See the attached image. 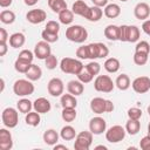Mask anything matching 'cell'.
<instances>
[{
	"label": "cell",
	"instance_id": "cell-1",
	"mask_svg": "<svg viewBox=\"0 0 150 150\" xmlns=\"http://www.w3.org/2000/svg\"><path fill=\"white\" fill-rule=\"evenodd\" d=\"M66 38L76 43H82L88 39V32L80 25H73L66 29Z\"/></svg>",
	"mask_w": 150,
	"mask_h": 150
},
{
	"label": "cell",
	"instance_id": "cell-2",
	"mask_svg": "<svg viewBox=\"0 0 150 150\" xmlns=\"http://www.w3.org/2000/svg\"><path fill=\"white\" fill-rule=\"evenodd\" d=\"M60 68L66 74L77 75L81 73V70L84 68V66L80 60L71 59V57H63L60 62Z\"/></svg>",
	"mask_w": 150,
	"mask_h": 150
},
{
	"label": "cell",
	"instance_id": "cell-3",
	"mask_svg": "<svg viewBox=\"0 0 150 150\" xmlns=\"http://www.w3.org/2000/svg\"><path fill=\"white\" fill-rule=\"evenodd\" d=\"M13 91L16 96H28L32 95L34 93V84L30 82V80H25V79H20L16 80L13 84Z\"/></svg>",
	"mask_w": 150,
	"mask_h": 150
},
{
	"label": "cell",
	"instance_id": "cell-4",
	"mask_svg": "<svg viewBox=\"0 0 150 150\" xmlns=\"http://www.w3.org/2000/svg\"><path fill=\"white\" fill-rule=\"evenodd\" d=\"M90 109L95 114L111 112L114 110V103L110 100H105L102 97H95L90 102Z\"/></svg>",
	"mask_w": 150,
	"mask_h": 150
},
{
	"label": "cell",
	"instance_id": "cell-5",
	"mask_svg": "<svg viewBox=\"0 0 150 150\" xmlns=\"http://www.w3.org/2000/svg\"><path fill=\"white\" fill-rule=\"evenodd\" d=\"M1 121H2L4 125L7 128H9V129L15 128L19 123V115H18L16 109H14L12 107L5 108L1 112Z\"/></svg>",
	"mask_w": 150,
	"mask_h": 150
},
{
	"label": "cell",
	"instance_id": "cell-6",
	"mask_svg": "<svg viewBox=\"0 0 150 150\" xmlns=\"http://www.w3.org/2000/svg\"><path fill=\"white\" fill-rule=\"evenodd\" d=\"M93 132L89 131H81L75 137L74 149L75 150H88L93 143Z\"/></svg>",
	"mask_w": 150,
	"mask_h": 150
},
{
	"label": "cell",
	"instance_id": "cell-7",
	"mask_svg": "<svg viewBox=\"0 0 150 150\" xmlns=\"http://www.w3.org/2000/svg\"><path fill=\"white\" fill-rule=\"evenodd\" d=\"M115 83L108 75H98L94 81V88L101 93H111Z\"/></svg>",
	"mask_w": 150,
	"mask_h": 150
},
{
	"label": "cell",
	"instance_id": "cell-8",
	"mask_svg": "<svg viewBox=\"0 0 150 150\" xmlns=\"http://www.w3.org/2000/svg\"><path fill=\"white\" fill-rule=\"evenodd\" d=\"M125 129L122 125H112L105 131V139L110 143H118L125 137Z\"/></svg>",
	"mask_w": 150,
	"mask_h": 150
},
{
	"label": "cell",
	"instance_id": "cell-9",
	"mask_svg": "<svg viewBox=\"0 0 150 150\" xmlns=\"http://www.w3.org/2000/svg\"><path fill=\"white\" fill-rule=\"evenodd\" d=\"M47 90L54 97L61 96L63 94V90H64V86H63L62 80L59 79V77L50 79L49 82H48V86H47Z\"/></svg>",
	"mask_w": 150,
	"mask_h": 150
},
{
	"label": "cell",
	"instance_id": "cell-10",
	"mask_svg": "<svg viewBox=\"0 0 150 150\" xmlns=\"http://www.w3.org/2000/svg\"><path fill=\"white\" fill-rule=\"evenodd\" d=\"M132 89L138 94H144L150 89V77L148 76H138L131 83Z\"/></svg>",
	"mask_w": 150,
	"mask_h": 150
},
{
	"label": "cell",
	"instance_id": "cell-11",
	"mask_svg": "<svg viewBox=\"0 0 150 150\" xmlns=\"http://www.w3.org/2000/svg\"><path fill=\"white\" fill-rule=\"evenodd\" d=\"M52 54V48L49 46V42L42 40V41H39L36 45H35V48H34V55L40 59V60H46L49 55Z\"/></svg>",
	"mask_w": 150,
	"mask_h": 150
},
{
	"label": "cell",
	"instance_id": "cell-12",
	"mask_svg": "<svg viewBox=\"0 0 150 150\" xmlns=\"http://www.w3.org/2000/svg\"><path fill=\"white\" fill-rule=\"evenodd\" d=\"M107 129V122L104 118L96 116L93 117L89 122V130L94 134V135H101L103 134V131H105Z\"/></svg>",
	"mask_w": 150,
	"mask_h": 150
},
{
	"label": "cell",
	"instance_id": "cell-13",
	"mask_svg": "<svg viewBox=\"0 0 150 150\" xmlns=\"http://www.w3.org/2000/svg\"><path fill=\"white\" fill-rule=\"evenodd\" d=\"M47 18V13L43 11V9H40V8H36V9H30L27 14H26V19L28 22L33 23V25H38V23H41L46 20Z\"/></svg>",
	"mask_w": 150,
	"mask_h": 150
},
{
	"label": "cell",
	"instance_id": "cell-14",
	"mask_svg": "<svg viewBox=\"0 0 150 150\" xmlns=\"http://www.w3.org/2000/svg\"><path fill=\"white\" fill-rule=\"evenodd\" d=\"M134 15L138 20H145L150 15V7L146 2H138L134 8Z\"/></svg>",
	"mask_w": 150,
	"mask_h": 150
},
{
	"label": "cell",
	"instance_id": "cell-15",
	"mask_svg": "<svg viewBox=\"0 0 150 150\" xmlns=\"http://www.w3.org/2000/svg\"><path fill=\"white\" fill-rule=\"evenodd\" d=\"M13 146V139H12V135L11 132L2 128L0 129V148L2 150H9Z\"/></svg>",
	"mask_w": 150,
	"mask_h": 150
},
{
	"label": "cell",
	"instance_id": "cell-16",
	"mask_svg": "<svg viewBox=\"0 0 150 150\" xmlns=\"http://www.w3.org/2000/svg\"><path fill=\"white\" fill-rule=\"evenodd\" d=\"M33 108H34V110L38 111L39 114H47V112L50 110L52 105H50V102H49L47 98H45V97H39V98H36V100L34 101Z\"/></svg>",
	"mask_w": 150,
	"mask_h": 150
},
{
	"label": "cell",
	"instance_id": "cell-17",
	"mask_svg": "<svg viewBox=\"0 0 150 150\" xmlns=\"http://www.w3.org/2000/svg\"><path fill=\"white\" fill-rule=\"evenodd\" d=\"M67 90L74 96H79L84 91V86L80 80H71L67 84Z\"/></svg>",
	"mask_w": 150,
	"mask_h": 150
},
{
	"label": "cell",
	"instance_id": "cell-18",
	"mask_svg": "<svg viewBox=\"0 0 150 150\" xmlns=\"http://www.w3.org/2000/svg\"><path fill=\"white\" fill-rule=\"evenodd\" d=\"M71 11H73L74 14L86 18V15H87V13H88V11H89V6H88L83 0H77V1H75V2L73 4Z\"/></svg>",
	"mask_w": 150,
	"mask_h": 150
},
{
	"label": "cell",
	"instance_id": "cell-19",
	"mask_svg": "<svg viewBox=\"0 0 150 150\" xmlns=\"http://www.w3.org/2000/svg\"><path fill=\"white\" fill-rule=\"evenodd\" d=\"M102 15H103V11L101 9V7L93 6V7H89V11H88L84 19H87L91 22H96L102 18Z\"/></svg>",
	"mask_w": 150,
	"mask_h": 150
},
{
	"label": "cell",
	"instance_id": "cell-20",
	"mask_svg": "<svg viewBox=\"0 0 150 150\" xmlns=\"http://www.w3.org/2000/svg\"><path fill=\"white\" fill-rule=\"evenodd\" d=\"M118 34H120V27L116 25H108L104 28V36L108 40H111V41L118 40Z\"/></svg>",
	"mask_w": 150,
	"mask_h": 150
},
{
	"label": "cell",
	"instance_id": "cell-21",
	"mask_svg": "<svg viewBox=\"0 0 150 150\" xmlns=\"http://www.w3.org/2000/svg\"><path fill=\"white\" fill-rule=\"evenodd\" d=\"M59 141V134L54 129H48L43 132V142L47 145H55Z\"/></svg>",
	"mask_w": 150,
	"mask_h": 150
},
{
	"label": "cell",
	"instance_id": "cell-22",
	"mask_svg": "<svg viewBox=\"0 0 150 150\" xmlns=\"http://www.w3.org/2000/svg\"><path fill=\"white\" fill-rule=\"evenodd\" d=\"M121 14V7L117 4H109L104 7V15L109 19H115Z\"/></svg>",
	"mask_w": 150,
	"mask_h": 150
},
{
	"label": "cell",
	"instance_id": "cell-23",
	"mask_svg": "<svg viewBox=\"0 0 150 150\" xmlns=\"http://www.w3.org/2000/svg\"><path fill=\"white\" fill-rule=\"evenodd\" d=\"M26 38L22 33H14L9 36V45L13 48H20L25 45Z\"/></svg>",
	"mask_w": 150,
	"mask_h": 150
},
{
	"label": "cell",
	"instance_id": "cell-24",
	"mask_svg": "<svg viewBox=\"0 0 150 150\" xmlns=\"http://www.w3.org/2000/svg\"><path fill=\"white\" fill-rule=\"evenodd\" d=\"M25 75H26V77H27L28 80H30V81H38V80H40V77L42 76V70H41V68H40L38 64H33V63H32L30 68L28 69V71H27Z\"/></svg>",
	"mask_w": 150,
	"mask_h": 150
},
{
	"label": "cell",
	"instance_id": "cell-25",
	"mask_svg": "<svg viewBox=\"0 0 150 150\" xmlns=\"http://www.w3.org/2000/svg\"><path fill=\"white\" fill-rule=\"evenodd\" d=\"M62 108H76L77 105V101L75 98L74 95H71L70 93L69 94H63L61 96V101H60Z\"/></svg>",
	"mask_w": 150,
	"mask_h": 150
},
{
	"label": "cell",
	"instance_id": "cell-26",
	"mask_svg": "<svg viewBox=\"0 0 150 150\" xmlns=\"http://www.w3.org/2000/svg\"><path fill=\"white\" fill-rule=\"evenodd\" d=\"M103 66H104V69L108 73H116V71H118V69L121 67V63H120L118 59H116V57H109V59L105 60V62H104Z\"/></svg>",
	"mask_w": 150,
	"mask_h": 150
},
{
	"label": "cell",
	"instance_id": "cell-27",
	"mask_svg": "<svg viewBox=\"0 0 150 150\" xmlns=\"http://www.w3.org/2000/svg\"><path fill=\"white\" fill-rule=\"evenodd\" d=\"M115 86L120 89V90H127L129 89V87L131 86L130 84V79L127 74H121L117 76L116 81H115Z\"/></svg>",
	"mask_w": 150,
	"mask_h": 150
},
{
	"label": "cell",
	"instance_id": "cell-28",
	"mask_svg": "<svg viewBox=\"0 0 150 150\" xmlns=\"http://www.w3.org/2000/svg\"><path fill=\"white\" fill-rule=\"evenodd\" d=\"M60 136L64 141H71L76 137V131L71 125H64L60 131Z\"/></svg>",
	"mask_w": 150,
	"mask_h": 150
},
{
	"label": "cell",
	"instance_id": "cell-29",
	"mask_svg": "<svg viewBox=\"0 0 150 150\" xmlns=\"http://www.w3.org/2000/svg\"><path fill=\"white\" fill-rule=\"evenodd\" d=\"M141 129V123L139 120H128L127 124H125V131L129 135H136Z\"/></svg>",
	"mask_w": 150,
	"mask_h": 150
},
{
	"label": "cell",
	"instance_id": "cell-30",
	"mask_svg": "<svg viewBox=\"0 0 150 150\" xmlns=\"http://www.w3.org/2000/svg\"><path fill=\"white\" fill-rule=\"evenodd\" d=\"M139 39V28L137 26H128L127 42H136Z\"/></svg>",
	"mask_w": 150,
	"mask_h": 150
},
{
	"label": "cell",
	"instance_id": "cell-31",
	"mask_svg": "<svg viewBox=\"0 0 150 150\" xmlns=\"http://www.w3.org/2000/svg\"><path fill=\"white\" fill-rule=\"evenodd\" d=\"M25 121L28 125L30 127H38L40 124V114L38 111H29L28 114H26V117H25Z\"/></svg>",
	"mask_w": 150,
	"mask_h": 150
},
{
	"label": "cell",
	"instance_id": "cell-32",
	"mask_svg": "<svg viewBox=\"0 0 150 150\" xmlns=\"http://www.w3.org/2000/svg\"><path fill=\"white\" fill-rule=\"evenodd\" d=\"M48 6L53 12L57 14L61 11L67 9V2L64 0H48Z\"/></svg>",
	"mask_w": 150,
	"mask_h": 150
},
{
	"label": "cell",
	"instance_id": "cell-33",
	"mask_svg": "<svg viewBox=\"0 0 150 150\" xmlns=\"http://www.w3.org/2000/svg\"><path fill=\"white\" fill-rule=\"evenodd\" d=\"M59 20L63 25H70L73 22V20H74V13H73V11H69L68 8L61 11L59 13Z\"/></svg>",
	"mask_w": 150,
	"mask_h": 150
},
{
	"label": "cell",
	"instance_id": "cell-34",
	"mask_svg": "<svg viewBox=\"0 0 150 150\" xmlns=\"http://www.w3.org/2000/svg\"><path fill=\"white\" fill-rule=\"evenodd\" d=\"M16 107H18V110L22 114H28L32 108H33V103L28 100V98H21L16 103Z\"/></svg>",
	"mask_w": 150,
	"mask_h": 150
},
{
	"label": "cell",
	"instance_id": "cell-35",
	"mask_svg": "<svg viewBox=\"0 0 150 150\" xmlns=\"http://www.w3.org/2000/svg\"><path fill=\"white\" fill-rule=\"evenodd\" d=\"M0 21L5 25H12L15 21V14L12 11L5 9L0 13Z\"/></svg>",
	"mask_w": 150,
	"mask_h": 150
},
{
	"label": "cell",
	"instance_id": "cell-36",
	"mask_svg": "<svg viewBox=\"0 0 150 150\" xmlns=\"http://www.w3.org/2000/svg\"><path fill=\"white\" fill-rule=\"evenodd\" d=\"M61 116L64 122H73L76 118V110L75 108H63Z\"/></svg>",
	"mask_w": 150,
	"mask_h": 150
},
{
	"label": "cell",
	"instance_id": "cell-37",
	"mask_svg": "<svg viewBox=\"0 0 150 150\" xmlns=\"http://www.w3.org/2000/svg\"><path fill=\"white\" fill-rule=\"evenodd\" d=\"M148 53H143V52H135L134 54V62L137 66H144L148 62Z\"/></svg>",
	"mask_w": 150,
	"mask_h": 150
},
{
	"label": "cell",
	"instance_id": "cell-38",
	"mask_svg": "<svg viewBox=\"0 0 150 150\" xmlns=\"http://www.w3.org/2000/svg\"><path fill=\"white\" fill-rule=\"evenodd\" d=\"M30 66H32V63L23 62V61H21V60H19V59H16L15 62H14V68H15V70H16L18 73H22V74H26V73L28 71V69L30 68Z\"/></svg>",
	"mask_w": 150,
	"mask_h": 150
},
{
	"label": "cell",
	"instance_id": "cell-39",
	"mask_svg": "<svg viewBox=\"0 0 150 150\" xmlns=\"http://www.w3.org/2000/svg\"><path fill=\"white\" fill-rule=\"evenodd\" d=\"M34 53H32L30 50H28V49H23V50H21L20 53H19V56H18V59L19 60H21V61H23V62H27V63H32L33 62V59H34Z\"/></svg>",
	"mask_w": 150,
	"mask_h": 150
},
{
	"label": "cell",
	"instance_id": "cell-40",
	"mask_svg": "<svg viewBox=\"0 0 150 150\" xmlns=\"http://www.w3.org/2000/svg\"><path fill=\"white\" fill-rule=\"evenodd\" d=\"M84 68L91 74V75H98L100 74V70H101V64L100 63H97V62H95V61H91V62H89L88 64H86L84 66Z\"/></svg>",
	"mask_w": 150,
	"mask_h": 150
},
{
	"label": "cell",
	"instance_id": "cell-41",
	"mask_svg": "<svg viewBox=\"0 0 150 150\" xmlns=\"http://www.w3.org/2000/svg\"><path fill=\"white\" fill-rule=\"evenodd\" d=\"M41 36H42V39H43L45 41H47V42H49V43L56 42V41L59 40V34L50 33V32H48V30H46V29H45V30H42Z\"/></svg>",
	"mask_w": 150,
	"mask_h": 150
},
{
	"label": "cell",
	"instance_id": "cell-42",
	"mask_svg": "<svg viewBox=\"0 0 150 150\" xmlns=\"http://www.w3.org/2000/svg\"><path fill=\"white\" fill-rule=\"evenodd\" d=\"M88 47V56L89 59L94 60V59H98V45L96 43H89L87 45Z\"/></svg>",
	"mask_w": 150,
	"mask_h": 150
},
{
	"label": "cell",
	"instance_id": "cell-43",
	"mask_svg": "<svg viewBox=\"0 0 150 150\" xmlns=\"http://www.w3.org/2000/svg\"><path fill=\"white\" fill-rule=\"evenodd\" d=\"M77 79H79L82 83H88V82H90V81L94 79V75H91L86 68H83V69L81 70V73L77 74Z\"/></svg>",
	"mask_w": 150,
	"mask_h": 150
},
{
	"label": "cell",
	"instance_id": "cell-44",
	"mask_svg": "<svg viewBox=\"0 0 150 150\" xmlns=\"http://www.w3.org/2000/svg\"><path fill=\"white\" fill-rule=\"evenodd\" d=\"M45 64H46V67H47V69H55L56 68V66H57V59H56V56L55 55H53V54H50L46 60H45Z\"/></svg>",
	"mask_w": 150,
	"mask_h": 150
},
{
	"label": "cell",
	"instance_id": "cell-45",
	"mask_svg": "<svg viewBox=\"0 0 150 150\" xmlns=\"http://www.w3.org/2000/svg\"><path fill=\"white\" fill-rule=\"evenodd\" d=\"M128 117L130 120H139L142 117V110L139 108L132 107L128 110Z\"/></svg>",
	"mask_w": 150,
	"mask_h": 150
},
{
	"label": "cell",
	"instance_id": "cell-46",
	"mask_svg": "<svg viewBox=\"0 0 150 150\" xmlns=\"http://www.w3.org/2000/svg\"><path fill=\"white\" fill-rule=\"evenodd\" d=\"M45 29H46V30H48V32H50V33L59 34L60 25H59V22H56V21H54V20H50V21H48V22H47V25H46V28H45Z\"/></svg>",
	"mask_w": 150,
	"mask_h": 150
},
{
	"label": "cell",
	"instance_id": "cell-47",
	"mask_svg": "<svg viewBox=\"0 0 150 150\" xmlns=\"http://www.w3.org/2000/svg\"><path fill=\"white\" fill-rule=\"evenodd\" d=\"M135 52H143V53H150V45L146 41H139L137 42L135 47Z\"/></svg>",
	"mask_w": 150,
	"mask_h": 150
},
{
	"label": "cell",
	"instance_id": "cell-48",
	"mask_svg": "<svg viewBox=\"0 0 150 150\" xmlns=\"http://www.w3.org/2000/svg\"><path fill=\"white\" fill-rule=\"evenodd\" d=\"M76 56H77L79 59H81V60H83V59H89V56H88V47H87V46H81V47H79V48L76 49Z\"/></svg>",
	"mask_w": 150,
	"mask_h": 150
},
{
	"label": "cell",
	"instance_id": "cell-49",
	"mask_svg": "<svg viewBox=\"0 0 150 150\" xmlns=\"http://www.w3.org/2000/svg\"><path fill=\"white\" fill-rule=\"evenodd\" d=\"M97 45H98V59H103V57L108 56V54H109L108 47L102 42H97Z\"/></svg>",
	"mask_w": 150,
	"mask_h": 150
},
{
	"label": "cell",
	"instance_id": "cell-50",
	"mask_svg": "<svg viewBox=\"0 0 150 150\" xmlns=\"http://www.w3.org/2000/svg\"><path fill=\"white\" fill-rule=\"evenodd\" d=\"M127 30H128V25L120 26V34H118V40L120 41L127 42Z\"/></svg>",
	"mask_w": 150,
	"mask_h": 150
},
{
	"label": "cell",
	"instance_id": "cell-51",
	"mask_svg": "<svg viewBox=\"0 0 150 150\" xmlns=\"http://www.w3.org/2000/svg\"><path fill=\"white\" fill-rule=\"evenodd\" d=\"M139 146H141V149H143V150H150V136H149V135L144 136V137L141 139Z\"/></svg>",
	"mask_w": 150,
	"mask_h": 150
},
{
	"label": "cell",
	"instance_id": "cell-52",
	"mask_svg": "<svg viewBox=\"0 0 150 150\" xmlns=\"http://www.w3.org/2000/svg\"><path fill=\"white\" fill-rule=\"evenodd\" d=\"M7 40H9L7 30L5 28H0V42L5 43V42H7Z\"/></svg>",
	"mask_w": 150,
	"mask_h": 150
},
{
	"label": "cell",
	"instance_id": "cell-53",
	"mask_svg": "<svg viewBox=\"0 0 150 150\" xmlns=\"http://www.w3.org/2000/svg\"><path fill=\"white\" fill-rule=\"evenodd\" d=\"M142 29L146 35L150 36V19L149 20H144V22L142 23Z\"/></svg>",
	"mask_w": 150,
	"mask_h": 150
},
{
	"label": "cell",
	"instance_id": "cell-54",
	"mask_svg": "<svg viewBox=\"0 0 150 150\" xmlns=\"http://www.w3.org/2000/svg\"><path fill=\"white\" fill-rule=\"evenodd\" d=\"M91 2L97 7H105L108 5V0H91Z\"/></svg>",
	"mask_w": 150,
	"mask_h": 150
},
{
	"label": "cell",
	"instance_id": "cell-55",
	"mask_svg": "<svg viewBox=\"0 0 150 150\" xmlns=\"http://www.w3.org/2000/svg\"><path fill=\"white\" fill-rule=\"evenodd\" d=\"M7 43L5 42V43H2V42H0V56H5V54L7 53Z\"/></svg>",
	"mask_w": 150,
	"mask_h": 150
},
{
	"label": "cell",
	"instance_id": "cell-56",
	"mask_svg": "<svg viewBox=\"0 0 150 150\" xmlns=\"http://www.w3.org/2000/svg\"><path fill=\"white\" fill-rule=\"evenodd\" d=\"M12 1L13 0H0V6L2 8H6V7H8V6L12 5Z\"/></svg>",
	"mask_w": 150,
	"mask_h": 150
},
{
	"label": "cell",
	"instance_id": "cell-57",
	"mask_svg": "<svg viewBox=\"0 0 150 150\" xmlns=\"http://www.w3.org/2000/svg\"><path fill=\"white\" fill-rule=\"evenodd\" d=\"M23 1H25V4L27 6H34L35 4H38L39 0H23Z\"/></svg>",
	"mask_w": 150,
	"mask_h": 150
},
{
	"label": "cell",
	"instance_id": "cell-58",
	"mask_svg": "<svg viewBox=\"0 0 150 150\" xmlns=\"http://www.w3.org/2000/svg\"><path fill=\"white\" fill-rule=\"evenodd\" d=\"M59 149H63V150H68V148L66 145H62V144H55L54 145V150H59Z\"/></svg>",
	"mask_w": 150,
	"mask_h": 150
},
{
	"label": "cell",
	"instance_id": "cell-59",
	"mask_svg": "<svg viewBox=\"0 0 150 150\" xmlns=\"http://www.w3.org/2000/svg\"><path fill=\"white\" fill-rule=\"evenodd\" d=\"M0 82H1V89H0V91H4V88H5V80L1 79Z\"/></svg>",
	"mask_w": 150,
	"mask_h": 150
},
{
	"label": "cell",
	"instance_id": "cell-60",
	"mask_svg": "<svg viewBox=\"0 0 150 150\" xmlns=\"http://www.w3.org/2000/svg\"><path fill=\"white\" fill-rule=\"evenodd\" d=\"M95 149H103V150H107V146H104V145H97V146H95Z\"/></svg>",
	"mask_w": 150,
	"mask_h": 150
},
{
	"label": "cell",
	"instance_id": "cell-61",
	"mask_svg": "<svg viewBox=\"0 0 150 150\" xmlns=\"http://www.w3.org/2000/svg\"><path fill=\"white\" fill-rule=\"evenodd\" d=\"M148 135L150 136V122H149V124H148Z\"/></svg>",
	"mask_w": 150,
	"mask_h": 150
},
{
	"label": "cell",
	"instance_id": "cell-62",
	"mask_svg": "<svg viewBox=\"0 0 150 150\" xmlns=\"http://www.w3.org/2000/svg\"><path fill=\"white\" fill-rule=\"evenodd\" d=\"M148 114H149V115H150V105H149V107H148Z\"/></svg>",
	"mask_w": 150,
	"mask_h": 150
},
{
	"label": "cell",
	"instance_id": "cell-63",
	"mask_svg": "<svg viewBox=\"0 0 150 150\" xmlns=\"http://www.w3.org/2000/svg\"><path fill=\"white\" fill-rule=\"evenodd\" d=\"M120 1H122V2H125V1H128V0H120Z\"/></svg>",
	"mask_w": 150,
	"mask_h": 150
}]
</instances>
